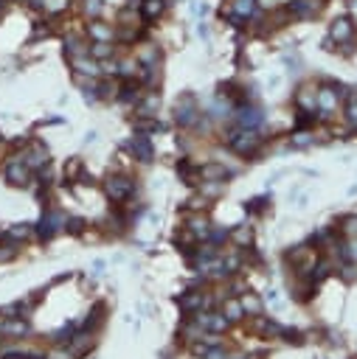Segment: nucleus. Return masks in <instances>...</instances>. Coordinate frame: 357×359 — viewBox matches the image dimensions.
Here are the masks:
<instances>
[{
	"instance_id": "bb28decb",
	"label": "nucleus",
	"mask_w": 357,
	"mask_h": 359,
	"mask_svg": "<svg viewBox=\"0 0 357 359\" xmlns=\"http://www.w3.org/2000/svg\"><path fill=\"white\" fill-rule=\"evenodd\" d=\"M197 34H200L203 40H208V29H206V23H200V29H197Z\"/></svg>"
},
{
	"instance_id": "1a4fd4ad",
	"label": "nucleus",
	"mask_w": 357,
	"mask_h": 359,
	"mask_svg": "<svg viewBox=\"0 0 357 359\" xmlns=\"http://www.w3.org/2000/svg\"><path fill=\"white\" fill-rule=\"evenodd\" d=\"M107 194H110L113 199H124V197H129V194H132V183H129V180H110Z\"/></svg>"
},
{
	"instance_id": "423d86ee",
	"label": "nucleus",
	"mask_w": 357,
	"mask_h": 359,
	"mask_svg": "<svg viewBox=\"0 0 357 359\" xmlns=\"http://www.w3.org/2000/svg\"><path fill=\"white\" fill-rule=\"evenodd\" d=\"M231 15H236L239 20H250L256 15V0H231Z\"/></svg>"
},
{
	"instance_id": "6ab92c4d",
	"label": "nucleus",
	"mask_w": 357,
	"mask_h": 359,
	"mask_svg": "<svg viewBox=\"0 0 357 359\" xmlns=\"http://www.w3.org/2000/svg\"><path fill=\"white\" fill-rule=\"evenodd\" d=\"M85 12H87V17H99L101 15V0H87Z\"/></svg>"
},
{
	"instance_id": "412c9836",
	"label": "nucleus",
	"mask_w": 357,
	"mask_h": 359,
	"mask_svg": "<svg viewBox=\"0 0 357 359\" xmlns=\"http://www.w3.org/2000/svg\"><path fill=\"white\" fill-rule=\"evenodd\" d=\"M192 230L197 233V236H206V233H208V225H206V219H192Z\"/></svg>"
},
{
	"instance_id": "cd10ccee",
	"label": "nucleus",
	"mask_w": 357,
	"mask_h": 359,
	"mask_svg": "<svg viewBox=\"0 0 357 359\" xmlns=\"http://www.w3.org/2000/svg\"><path fill=\"white\" fill-rule=\"evenodd\" d=\"M208 359H225V353L222 351H208Z\"/></svg>"
},
{
	"instance_id": "6e6552de",
	"label": "nucleus",
	"mask_w": 357,
	"mask_h": 359,
	"mask_svg": "<svg viewBox=\"0 0 357 359\" xmlns=\"http://www.w3.org/2000/svg\"><path fill=\"white\" fill-rule=\"evenodd\" d=\"M129 149H132V155H135L141 163H149V160H152V143L146 141L143 135H138L135 141L129 143Z\"/></svg>"
},
{
	"instance_id": "f257e3e1",
	"label": "nucleus",
	"mask_w": 357,
	"mask_h": 359,
	"mask_svg": "<svg viewBox=\"0 0 357 359\" xmlns=\"http://www.w3.org/2000/svg\"><path fill=\"white\" fill-rule=\"evenodd\" d=\"M332 40H337V43H349L351 37H354V23L349 20V17H337L335 23H332Z\"/></svg>"
},
{
	"instance_id": "b1692460",
	"label": "nucleus",
	"mask_w": 357,
	"mask_h": 359,
	"mask_svg": "<svg viewBox=\"0 0 357 359\" xmlns=\"http://www.w3.org/2000/svg\"><path fill=\"white\" fill-rule=\"evenodd\" d=\"M121 73H124V76H132V73H138V65L135 62H124L121 65Z\"/></svg>"
},
{
	"instance_id": "a878e982",
	"label": "nucleus",
	"mask_w": 357,
	"mask_h": 359,
	"mask_svg": "<svg viewBox=\"0 0 357 359\" xmlns=\"http://www.w3.org/2000/svg\"><path fill=\"white\" fill-rule=\"evenodd\" d=\"M236 241H242V244L245 241H250V230H245V227L242 230H236Z\"/></svg>"
},
{
	"instance_id": "dca6fc26",
	"label": "nucleus",
	"mask_w": 357,
	"mask_h": 359,
	"mask_svg": "<svg viewBox=\"0 0 357 359\" xmlns=\"http://www.w3.org/2000/svg\"><path fill=\"white\" fill-rule=\"evenodd\" d=\"M298 104L304 107V110H315V93L312 90H301L298 93Z\"/></svg>"
},
{
	"instance_id": "4468645a",
	"label": "nucleus",
	"mask_w": 357,
	"mask_h": 359,
	"mask_svg": "<svg viewBox=\"0 0 357 359\" xmlns=\"http://www.w3.org/2000/svg\"><path fill=\"white\" fill-rule=\"evenodd\" d=\"M200 325H206V328H214V331H220L222 325H225V317H217V314H200Z\"/></svg>"
},
{
	"instance_id": "7ed1b4c3",
	"label": "nucleus",
	"mask_w": 357,
	"mask_h": 359,
	"mask_svg": "<svg viewBox=\"0 0 357 359\" xmlns=\"http://www.w3.org/2000/svg\"><path fill=\"white\" fill-rule=\"evenodd\" d=\"M228 143L239 152V155H248V152H253V149L259 146V138L253 132H242V135H234V138H228Z\"/></svg>"
},
{
	"instance_id": "a211bd4d",
	"label": "nucleus",
	"mask_w": 357,
	"mask_h": 359,
	"mask_svg": "<svg viewBox=\"0 0 357 359\" xmlns=\"http://www.w3.org/2000/svg\"><path fill=\"white\" fill-rule=\"evenodd\" d=\"M90 54H93L96 59H104V57H110V43H96L93 48H90Z\"/></svg>"
},
{
	"instance_id": "20e7f679",
	"label": "nucleus",
	"mask_w": 357,
	"mask_h": 359,
	"mask_svg": "<svg viewBox=\"0 0 357 359\" xmlns=\"http://www.w3.org/2000/svg\"><path fill=\"white\" fill-rule=\"evenodd\" d=\"M236 121H239L245 129H253V127H259V124L264 121V115H262V110H259V107H242V110H239V115H236Z\"/></svg>"
},
{
	"instance_id": "39448f33",
	"label": "nucleus",
	"mask_w": 357,
	"mask_h": 359,
	"mask_svg": "<svg viewBox=\"0 0 357 359\" xmlns=\"http://www.w3.org/2000/svg\"><path fill=\"white\" fill-rule=\"evenodd\" d=\"M318 12V0H290V15L307 20Z\"/></svg>"
},
{
	"instance_id": "4be33fe9",
	"label": "nucleus",
	"mask_w": 357,
	"mask_h": 359,
	"mask_svg": "<svg viewBox=\"0 0 357 359\" xmlns=\"http://www.w3.org/2000/svg\"><path fill=\"white\" fill-rule=\"evenodd\" d=\"M203 177H225V169H220V166H208V169H203Z\"/></svg>"
},
{
	"instance_id": "aec40b11",
	"label": "nucleus",
	"mask_w": 357,
	"mask_h": 359,
	"mask_svg": "<svg viewBox=\"0 0 357 359\" xmlns=\"http://www.w3.org/2000/svg\"><path fill=\"white\" fill-rule=\"evenodd\" d=\"M242 309H245V311H253V314H256V311L262 309V303H259L256 297H250V295H248V297L242 300Z\"/></svg>"
},
{
	"instance_id": "393cba45",
	"label": "nucleus",
	"mask_w": 357,
	"mask_h": 359,
	"mask_svg": "<svg viewBox=\"0 0 357 359\" xmlns=\"http://www.w3.org/2000/svg\"><path fill=\"white\" fill-rule=\"evenodd\" d=\"M346 233L357 236V216H354V219H346Z\"/></svg>"
},
{
	"instance_id": "f8f14e48",
	"label": "nucleus",
	"mask_w": 357,
	"mask_h": 359,
	"mask_svg": "<svg viewBox=\"0 0 357 359\" xmlns=\"http://www.w3.org/2000/svg\"><path fill=\"white\" fill-rule=\"evenodd\" d=\"M160 12H163V0H143L141 3V15L146 17V20H155Z\"/></svg>"
},
{
	"instance_id": "ddd939ff",
	"label": "nucleus",
	"mask_w": 357,
	"mask_h": 359,
	"mask_svg": "<svg viewBox=\"0 0 357 359\" xmlns=\"http://www.w3.org/2000/svg\"><path fill=\"white\" fill-rule=\"evenodd\" d=\"M65 51H68L73 59V57H82V54H85V45H82V40H76V37H68V40H65Z\"/></svg>"
},
{
	"instance_id": "f03ea898",
	"label": "nucleus",
	"mask_w": 357,
	"mask_h": 359,
	"mask_svg": "<svg viewBox=\"0 0 357 359\" xmlns=\"http://www.w3.org/2000/svg\"><path fill=\"white\" fill-rule=\"evenodd\" d=\"M177 124H183V127H192L194 121H197V107H194V99H183V101H177Z\"/></svg>"
},
{
	"instance_id": "2eb2a0df",
	"label": "nucleus",
	"mask_w": 357,
	"mask_h": 359,
	"mask_svg": "<svg viewBox=\"0 0 357 359\" xmlns=\"http://www.w3.org/2000/svg\"><path fill=\"white\" fill-rule=\"evenodd\" d=\"M157 110V96H149V99H143L141 104H138V115H149Z\"/></svg>"
},
{
	"instance_id": "9d476101",
	"label": "nucleus",
	"mask_w": 357,
	"mask_h": 359,
	"mask_svg": "<svg viewBox=\"0 0 357 359\" xmlns=\"http://www.w3.org/2000/svg\"><path fill=\"white\" fill-rule=\"evenodd\" d=\"M87 34L93 37L96 43H113V29L104 26V23H93V26H87Z\"/></svg>"
},
{
	"instance_id": "5701e85b",
	"label": "nucleus",
	"mask_w": 357,
	"mask_h": 359,
	"mask_svg": "<svg viewBox=\"0 0 357 359\" xmlns=\"http://www.w3.org/2000/svg\"><path fill=\"white\" fill-rule=\"evenodd\" d=\"M239 314H242V306L239 303H228V320H236Z\"/></svg>"
},
{
	"instance_id": "f3484780",
	"label": "nucleus",
	"mask_w": 357,
	"mask_h": 359,
	"mask_svg": "<svg viewBox=\"0 0 357 359\" xmlns=\"http://www.w3.org/2000/svg\"><path fill=\"white\" fill-rule=\"evenodd\" d=\"M45 3V12L48 15H59L62 9H68V0H43Z\"/></svg>"
},
{
	"instance_id": "0eeeda50",
	"label": "nucleus",
	"mask_w": 357,
	"mask_h": 359,
	"mask_svg": "<svg viewBox=\"0 0 357 359\" xmlns=\"http://www.w3.org/2000/svg\"><path fill=\"white\" fill-rule=\"evenodd\" d=\"M315 104L321 107L323 113H332V110L337 107V93L332 90V87H323V90L315 93Z\"/></svg>"
},
{
	"instance_id": "9b49d317",
	"label": "nucleus",
	"mask_w": 357,
	"mask_h": 359,
	"mask_svg": "<svg viewBox=\"0 0 357 359\" xmlns=\"http://www.w3.org/2000/svg\"><path fill=\"white\" fill-rule=\"evenodd\" d=\"M71 62H73V68H76L79 73H85V76H99V73H101L99 65H96L93 59H87L85 54H82V57H73Z\"/></svg>"
}]
</instances>
